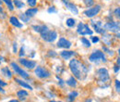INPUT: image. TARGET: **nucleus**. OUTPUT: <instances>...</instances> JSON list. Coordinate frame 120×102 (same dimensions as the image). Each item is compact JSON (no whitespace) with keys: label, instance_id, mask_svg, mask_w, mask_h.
<instances>
[{"label":"nucleus","instance_id":"nucleus-41","mask_svg":"<svg viewBox=\"0 0 120 102\" xmlns=\"http://www.w3.org/2000/svg\"><path fill=\"white\" fill-rule=\"evenodd\" d=\"M17 51H18V50H17V43H14V44H13V52H14V53H17Z\"/></svg>","mask_w":120,"mask_h":102},{"label":"nucleus","instance_id":"nucleus-32","mask_svg":"<svg viewBox=\"0 0 120 102\" xmlns=\"http://www.w3.org/2000/svg\"><path fill=\"white\" fill-rule=\"evenodd\" d=\"M47 12H48V13H56V12H57V9H56L55 7H50V8L47 9Z\"/></svg>","mask_w":120,"mask_h":102},{"label":"nucleus","instance_id":"nucleus-11","mask_svg":"<svg viewBox=\"0 0 120 102\" xmlns=\"http://www.w3.org/2000/svg\"><path fill=\"white\" fill-rule=\"evenodd\" d=\"M91 24H92V26H93V28H94L96 33H102V34H105V26L103 25V22H102V21H100V20H98V21L92 20V21H91Z\"/></svg>","mask_w":120,"mask_h":102},{"label":"nucleus","instance_id":"nucleus-26","mask_svg":"<svg viewBox=\"0 0 120 102\" xmlns=\"http://www.w3.org/2000/svg\"><path fill=\"white\" fill-rule=\"evenodd\" d=\"M1 1H3L7 6H8V8H9V10H11V11H13L14 10V6H13V2L11 1V0H1Z\"/></svg>","mask_w":120,"mask_h":102},{"label":"nucleus","instance_id":"nucleus-6","mask_svg":"<svg viewBox=\"0 0 120 102\" xmlns=\"http://www.w3.org/2000/svg\"><path fill=\"white\" fill-rule=\"evenodd\" d=\"M105 29L111 33H119L120 32V21H110L105 23Z\"/></svg>","mask_w":120,"mask_h":102},{"label":"nucleus","instance_id":"nucleus-33","mask_svg":"<svg viewBox=\"0 0 120 102\" xmlns=\"http://www.w3.org/2000/svg\"><path fill=\"white\" fill-rule=\"evenodd\" d=\"M115 85H116V91H117L118 93H120V81L119 80H116Z\"/></svg>","mask_w":120,"mask_h":102},{"label":"nucleus","instance_id":"nucleus-10","mask_svg":"<svg viewBox=\"0 0 120 102\" xmlns=\"http://www.w3.org/2000/svg\"><path fill=\"white\" fill-rule=\"evenodd\" d=\"M19 63L22 65V66H24V67H26L27 69H33L34 67H36V62L35 61H33V60H30V59H26V58H20L19 59Z\"/></svg>","mask_w":120,"mask_h":102},{"label":"nucleus","instance_id":"nucleus-5","mask_svg":"<svg viewBox=\"0 0 120 102\" xmlns=\"http://www.w3.org/2000/svg\"><path fill=\"white\" fill-rule=\"evenodd\" d=\"M77 33L79 35H92V31L90 29V27L82 22L79 23L78 28H77Z\"/></svg>","mask_w":120,"mask_h":102},{"label":"nucleus","instance_id":"nucleus-44","mask_svg":"<svg viewBox=\"0 0 120 102\" xmlns=\"http://www.w3.org/2000/svg\"><path fill=\"white\" fill-rule=\"evenodd\" d=\"M8 102H19V100H17V99H12V100H9Z\"/></svg>","mask_w":120,"mask_h":102},{"label":"nucleus","instance_id":"nucleus-25","mask_svg":"<svg viewBox=\"0 0 120 102\" xmlns=\"http://www.w3.org/2000/svg\"><path fill=\"white\" fill-rule=\"evenodd\" d=\"M66 24H67L68 27H74L76 24V20L72 18H69L66 20Z\"/></svg>","mask_w":120,"mask_h":102},{"label":"nucleus","instance_id":"nucleus-15","mask_svg":"<svg viewBox=\"0 0 120 102\" xmlns=\"http://www.w3.org/2000/svg\"><path fill=\"white\" fill-rule=\"evenodd\" d=\"M9 22L13 25V26H15V27H18V28H22V23L21 22H19V20L14 17V16H12V17H10V19H9Z\"/></svg>","mask_w":120,"mask_h":102},{"label":"nucleus","instance_id":"nucleus-14","mask_svg":"<svg viewBox=\"0 0 120 102\" xmlns=\"http://www.w3.org/2000/svg\"><path fill=\"white\" fill-rule=\"evenodd\" d=\"M76 53L74 51H70V50H64L60 53V56L64 59H69L70 58H72L73 56H75Z\"/></svg>","mask_w":120,"mask_h":102},{"label":"nucleus","instance_id":"nucleus-40","mask_svg":"<svg viewBox=\"0 0 120 102\" xmlns=\"http://www.w3.org/2000/svg\"><path fill=\"white\" fill-rule=\"evenodd\" d=\"M114 71H115V73H118V72H119V66L116 65V66L114 67Z\"/></svg>","mask_w":120,"mask_h":102},{"label":"nucleus","instance_id":"nucleus-31","mask_svg":"<svg viewBox=\"0 0 120 102\" xmlns=\"http://www.w3.org/2000/svg\"><path fill=\"white\" fill-rule=\"evenodd\" d=\"M114 14H115V16H116L118 20H120V8H116L115 9Z\"/></svg>","mask_w":120,"mask_h":102},{"label":"nucleus","instance_id":"nucleus-42","mask_svg":"<svg viewBox=\"0 0 120 102\" xmlns=\"http://www.w3.org/2000/svg\"><path fill=\"white\" fill-rule=\"evenodd\" d=\"M0 92H1V93H3V94H5V93H6V91L3 89V87H2V86H0Z\"/></svg>","mask_w":120,"mask_h":102},{"label":"nucleus","instance_id":"nucleus-2","mask_svg":"<svg viewBox=\"0 0 120 102\" xmlns=\"http://www.w3.org/2000/svg\"><path fill=\"white\" fill-rule=\"evenodd\" d=\"M97 74V80L98 84L102 86V87H108L109 86V81H110V75L105 68H100L96 72Z\"/></svg>","mask_w":120,"mask_h":102},{"label":"nucleus","instance_id":"nucleus-24","mask_svg":"<svg viewBox=\"0 0 120 102\" xmlns=\"http://www.w3.org/2000/svg\"><path fill=\"white\" fill-rule=\"evenodd\" d=\"M78 92H76V91H73V92H71V93H69L68 94V101L69 102H73L75 100L76 97H78Z\"/></svg>","mask_w":120,"mask_h":102},{"label":"nucleus","instance_id":"nucleus-51","mask_svg":"<svg viewBox=\"0 0 120 102\" xmlns=\"http://www.w3.org/2000/svg\"><path fill=\"white\" fill-rule=\"evenodd\" d=\"M62 1H63V2H64V1H66V0H62Z\"/></svg>","mask_w":120,"mask_h":102},{"label":"nucleus","instance_id":"nucleus-27","mask_svg":"<svg viewBox=\"0 0 120 102\" xmlns=\"http://www.w3.org/2000/svg\"><path fill=\"white\" fill-rule=\"evenodd\" d=\"M80 41H81V43L83 44L84 46H86V47H90V42L89 41V39H87V38H85V37H81L80 38Z\"/></svg>","mask_w":120,"mask_h":102},{"label":"nucleus","instance_id":"nucleus-12","mask_svg":"<svg viewBox=\"0 0 120 102\" xmlns=\"http://www.w3.org/2000/svg\"><path fill=\"white\" fill-rule=\"evenodd\" d=\"M57 46H58V47H61V48L68 49V48H70V46H71V43H70L68 39H66V38H64V37H61V38H59V40H58V42H57Z\"/></svg>","mask_w":120,"mask_h":102},{"label":"nucleus","instance_id":"nucleus-18","mask_svg":"<svg viewBox=\"0 0 120 102\" xmlns=\"http://www.w3.org/2000/svg\"><path fill=\"white\" fill-rule=\"evenodd\" d=\"M32 28L34 29V31H36V32H38L40 33H44L45 31H46V30L48 29V27L45 26V25H33Z\"/></svg>","mask_w":120,"mask_h":102},{"label":"nucleus","instance_id":"nucleus-48","mask_svg":"<svg viewBox=\"0 0 120 102\" xmlns=\"http://www.w3.org/2000/svg\"><path fill=\"white\" fill-rule=\"evenodd\" d=\"M51 102H61V101H54V100H52Z\"/></svg>","mask_w":120,"mask_h":102},{"label":"nucleus","instance_id":"nucleus-8","mask_svg":"<svg viewBox=\"0 0 120 102\" xmlns=\"http://www.w3.org/2000/svg\"><path fill=\"white\" fill-rule=\"evenodd\" d=\"M34 73H35L37 77H39L41 79H46V78H49L51 76V73L49 71H47L46 69L43 68V67H40V66L35 69Z\"/></svg>","mask_w":120,"mask_h":102},{"label":"nucleus","instance_id":"nucleus-35","mask_svg":"<svg viewBox=\"0 0 120 102\" xmlns=\"http://www.w3.org/2000/svg\"><path fill=\"white\" fill-rule=\"evenodd\" d=\"M103 49H104V51H106V52H107L109 55H111V56H113V55H114L113 51H112V50H109V49H108L106 46H103Z\"/></svg>","mask_w":120,"mask_h":102},{"label":"nucleus","instance_id":"nucleus-22","mask_svg":"<svg viewBox=\"0 0 120 102\" xmlns=\"http://www.w3.org/2000/svg\"><path fill=\"white\" fill-rule=\"evenodd\" d=\"M13 4L15 5V7L17 8H23L25 7V4L21 1V0H14Z\"/></svg>","mask_w":120,"mask_h":102},{"label":"nucleus","instance_id":"nucleus-37","mask_svg":"<svg viewBox=\"0 0 120 102\" xmlns=\"http://www.w3.org/2000/svg\"><path fill=\"white\" fill-rule=\"evenodd\" d=\"M56 78L58 79V85H59L60 86H64V85H65V83H64V81L62 80V79H60L58 76H56Z\"/></svg>","mask_w":120,"mask_h":102},{"label":"nucleus","instance_id":"nucleus-46","mask_svg":"<svg viewBox=\"0 0 120 102\" xmlns=\"http://www.w3.org/2000/svg\"><path fill=\"white\" fill-rule=\"evenodd\" d=\"M116 36L120 39V33H116Z\"/></svg>","mask_w":120,"mask_h":102},{"label":"nucleus","instance_id":"nucleus-29","mask_svg":"<svg viewBox=\"0 0 120 102\" xmlns=\"http://www.w3.org/2000/svg\"><path fill=\"white\" fill-rule=\"evenodd\" d=\"M82 1H83V3L85 4V6L88 7V8L91 7V6L93 5V3H94L93 0H82Z\"/></svg>","mask_w":120,"mask_h":102},{"label":"nucleus","instance_id":"nucleus-23","mask_svg":"<svg viewBox=\"0 0 120 102\" xmlns=\"http://www.w3.org/2000/svg\"><path fill=\"white\" fill-rule=\"evenodd\" d=\"M17 96L19 98H25L26 97H28V92L25 90H19L17 92Z\"/></svg>","mask_w":120,"mask_h":102},{"label":"nucleus","instance_id":"nucleus-49","mask_svg":"<svg viewBox=\"0 0 120 102\" xmlns=\"http://www.w3.org/2000/svg\"><path fill=\"white\" fill-rule=\"evenodd\" d=\"M1 4H2V1H1V0H0V6H1Z\"/></svg>","mask_w":120,"mask_h":102},{"label":"nucleus","instance_id":"nucleus-21","mask_svg":"<svg viewBox=\"0 0 120 102\" xmlns=\"http://www.w3.org/2000/svg\"><path fill=\"white\" fill-rule=\"evenodd\" d=\"M66 83H67L68 86H69L71 87H75L76 86H77V81H76V79L74 77H70Z\"/></svg>","mask_w":120,"mask_h":102},{"label":"nucleus","instance_id":"nucleus-3","mask_svg":"<svg viewBox=\"0 0 120 102\" xmlns=\"http://www.w3.org/2000/svg\"><path fill=\"white\" fill-rule=\"evenodd\" d=\"M89 59L91 62H96V63H98L99 61H101V62H106L107 61L104 52H102L100 50H96L92 54H90V56L89 57Z\"/></svg>","mask_w":120,"mask_h":102},{"label":"nucleus","instance_id":"nucleus-43","mask_svg":"<svg viewBox=\"0 0 120 102\" xmlns=\"http://www.w3.org/2000/svg\"><path fill=\"white\" fill-rule=\"evenodd\" d=\"M116 62H117V64H118V66H120V58H118L116 59Z\"/></svg>","mask_w":120,"mask_h":102},{"label":"nucleus","instance_id":"nucleus-34","mask_svg":"<svg viewBox=\"0 0 120 102\" xmlns=\"http://www.w3.org/2000/svg\"><path fill=\"white\" fill-rule=\"evenodd\" d=\"M90 38H91V41H92V43H94V44H96V43H98V42L100 41L99 37H97V36H91Z\"/></svg>","mask_w":120,"mask_h":102},{"label":"nucleus","instance_id":"nucleus-36","mask_svg":"<svg viewBox=\"0 0 120 102\" xmlns=\"http://www.w3.org/2000/svg\"><path fill=\"white\" fill-rule=\"evenodd\" d=\"M25 55V53H24V46H22L21 48H20V50H19V57L21 58V57H23Z\"/></svg>","mask_w":120,"mask_h":102},{"label":"nucleus","instance_id":"nucleus-16","mask_svg":"<svg viewBox=\"0 0 120 102\" xmlns=\"http://www.w3.org/2000/svg\"><path fill=\"white\" fill-rule=\"evenodd\" d=\"M1 73H2V74H3L7 79H11V78H12V73L10 72V70H9L8 67L2 68V69H1Z\"/></svg>","mask_w":120,"mask_h":102},{"label":"nucleus","instance_id":"nucleus-13","mask_svg":"<svg viewBox=\"0 0 120 102\" xmlns=\"http://www.w3.org/2000/svg\"><path fill=\"white\" fill-rule=\"evenodd\" d=\"M64 3H65L66 8H67L69 11H71V13H73L74 15L79 14V9H78V8L76 7V5H74V4H73V3H71V2H68V0L64 1Z\"/></svg>","mask_w":120,"mask_h":102},{"label":"nucleus","instance_id":"nucleus-50","mask_svg":"<svg viewBox=\"0 0 120 102\" xmlns=\"http://www.w3.org/2000/svg\"><path fill=\"white\" fill-rule=\"evenodd\" d=\"M118 53H119V55H120V49H118Z\"/></svg>","mask_w":120,"mask_h":102},{"label":"nucleus","instance_id":"nucleus-19","mask_svg":"<svg viewBox=\"0 0 120 102\" xmlns=\"http://www.w3.org/2000/svg\"><path fill=\"white\" fill-rule=\"evenodd\" d=\"M15 81L19 85V86H21L22 87L26 88V89H30V90H32V87L30 86L29 84H27L26 82H24V81H21V80H19V79H15Z\"/></svg>","mask_w":120,"mask_h":102},{"label":"nucleus","instance_id":"nucleus-39","mask_svg":"<svg viewBox=\"0 0 120 102\" xmlns=\"http://www.w3.org/2000/svg\"><path fill=\"white\" fill-rule=\"evenodd\" d=\"M8 86V83H6V82H4V81H2V80L0 79V86L4 87V86Z\"/></svg>","mask_w":120,"mask_h":102},{"label":"nucleus","instance_id":"nucleus-52","mask_svg":"<svg viewBox=\"0 0 120 102\" xmlns=\"http://www.w3.org/2000/svg\"><path fill=\"white\" fill-rule=\"evenodd\" d=\"M107 1H109V0H107Z\"/></svg>","mask_w":120,"mask_h":102},{"label":"nucleus","instance_id":"nucleus-28","mask_svg":"<svg viewBox=\"0 0 120 102\" xmlns=\"http://www.w3.org/2000/svg\"><path fill=\"white\" fill-rule=\"evenodd\" d=\"M19 19L21 20L22 22H28L30 20V17H28L25 13H21L19 14Z\"/></svg>","mask_w":120,"mask_h":102},{"label":"nucleus","instance_id":"nucleus-1","mask_svg":"<svg viewBox=\"0 0 120 102\" xmlns=\"http://www.w3.org/2000/svg\"><path fill=\"white\" fill-rule=\"evenodd\" d=\"M69 69L78 80H84L88 73V68L81 61L75 58L69 62Z\"/></svg>","mask_w":120,"mask_h":102},{"label":"nucleus","instance_id":"nucleus-30","mask_svg":"<svg viewBox=\"0 0 120 102\" xmlns=\"http://www.w3.org/2000/svg\"><path fill=\"white\" fill-rule=\"evenodd\" d=\"M27 3L30 7H35L37 4V0H27Z\"/></svg>","mask_w":120,"mask_h":102},{"label":"nucleus","instance_id":"nucleus-7","mask_svg":"<svg viewBox=\"0 0 120 102\" xmlns=\"http://www.w3.org/2000/svg\"><path fill=\"white\" fill-rule=\"evenodd\" d=\"M10 66L12 67V69H13V71H14V73H15L16 74H19V75L21 76L23 79H28V78H29L28 73H26L24 70H22L17 63L11 62V63H10Z\"/></svg>","mask_w":120,"mask_h":102},{"label":"nucleus","instance_id":"nucleus-45","mask_svg":"<svg viewBox=\"0 0 120 102\" xmlns=\"http://www.w3.org/2000/svg\"><path fill=\"white\" fill-rule=\"evenodd\" d=\"M86 102H92V100H91V98H89V99L86 100Z\"/></svg>","mask_w":120,"mask_h":102},{"label":"nucleus","instance_id":"nucleus-47","mask_svg":"<svg viewBox=\"0 0 120 102\" xmlns=\"http://www.w3.org/2000/svg\"><path fill=\"white\" fill-rule=\"evenodd\" d=\"M2 11H3V8H1V7H0V13H1V12H2Z\"/></svg>","mask_w":120,"mask_h":102},{"label":"nucleus","instance_id":"nucleus-17","mask_svg":"<svg viewBox=\"0 0 120 102\" xmlns=\"http://www.w3.org/2000/svg\"><path fill=\"white\" fill-rule=\"evenodd\" d=\"M38 13V8H29V9H27L26 10V12H25V14L27 15L28 17H33V16H35V15Z\"/></svg>","mask_w":120,"mask_h":102},{"label":"nucleus","instance_id":"nucleus-20","mask_svg":"<svg viewBox=\"0 0 120 102\" xmlns=\"http://www.w3.org/2000/svg\"><path fill=\"white\" fill-rule=\"evenodd\" d=\"M112 36L111 35H109V34H104V37H103V41H104V43L105 45H111L112 44V38H111Z\"/></svg>","mask_w":120,"mask_h":102},{"label":"nucleus","instance_id":"nucleus-38","mask_svg":"<svg viewBox=\"0 0 120 102\" xmlns=\"http://www.w3.org/2000/svg\"><path fill=\"white\" fill-rule=\"evenodd\" d=\"M48 55H49L50 57H56V56L57 54H56V53L55 51H51V50H50V51L48 52Z\"/></svg>","mask_w":120,"mask_h":102},{"label":"nucleus","instance_id":"nucleus-9","mask_svg":"<svg viewBox=\"0 0 120 102\" xmlns=\"http://www.w3.org/2000/svg\"><path fill=\"white\" fill-rule=\"evenodd\" d=\"M100 10H101V6L100 5H96V6L92 7V8H88L87 10H85L84 15L86 17H88V18H92V17H94V16H96L100 12Z\"/></svg>","mask_w":120,"mask_h":102},{"label":"nucleus","instance_id":"nucleus-4","mask_svg":"<svg viewBox=\"0 0 120 102\" xmlns=\"http://www.w3.org/2000/svg\"><path fill=\"white\" fill-rule=\"evenodd\" d=\"M41 36H42V38L45 41L49 42V43H52V42H54L57 38V33L55 31H50L49 29H47L44 33H41Z\"/></svg>","mask_w":120,"mask_h":102}]
</instances>
